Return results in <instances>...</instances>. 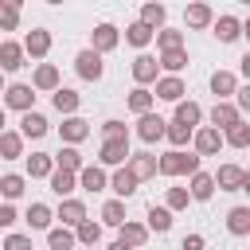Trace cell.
<instances>
[{
	"instance_id": "6da1fadb",
	"label": "cell",
	"mask_w": 250,
	"mask_h": 250,
	"mask_svg": "<svg viewBox=\"0 0 250 250\" xmlns=\"http://www.w3.org/2000/svg\"><path fill=\"white\" fill-rule=\"evenodd\" d=\"M156 172L160 176H195L199 172V156L184 152V148H172V152L156 156Z\"/></svg>"
},
{
	"instance_id": "7a4b0ae2",
	"label": "cell",
	"mask_w": 250,
	"mask_h": 250,
	"mask_svg": "<svg viewBox=\"0 0 250 250\" xmlns=\"http://www.w3.org/2000/svg\"><path fill=\"white\" fill-rule=\"evenodd\" d=\"M211 180H215V188H219V191H246V188H250V172H246V168H238V164H223Z\"/></svg>"
},
{
	"instance_id": "3957f363",
	"label": "cell",
	"mask_w": 250,
	"mask_h": 250,
	"mask_svg": "<svg viewBox=\"0 0 250 250\" xmlns=\"http://www.w3.org/2000/svg\"><path fill=\"white\" fill-rule=\"evenodd\" d=\"M4 105L16 109V113H31L35 109V90L27 82H12V86H4Z\"/></svg>"
},
{
	"instance_id": "277c9868",
	"label": "cell",
	"mask_w": 250,
	"mask_h": 250,
	"mask_svg": "<svg viewBox=\"0 0 250 250\" xmlns=\"http://www.w3.org/2000/svg\"><path fill=\"white\" fill-rule=\"evenodd\" d=\"M74 70H78V78H82V82H102L105 62H102V55H94V51L86 47V51H78V55H74Z\"/></svg>"
},
{
	"instance_id": "5b68a950",
	"label": "cell",
	"mask_w": 250,
	"mask_h": 250,
	"mask_svg": "<svg viewBox=\"0 0 250 250\" xmlns=\"http://www.w3.org/2000/svg\"><path fill=\"white\" fill-rule=\"evenodd\" d=\"M117 43H121V31H117L113 23H98V27L90 31V51H94V55H109Z\"/></svg>"
},
{
	"instance_id": "8992f818",
	"label": "cell",
	"mask_w": 250,
	"mask_h": 250,
	"mask_svg": "<svg viewBox=\"0 0 250 250\" xmlns=\"http://www.w3.org/2000/svg\"><path fill=\"white\" fill-rule=\"evenodd\" d=\"M20 47H23V59H47V51H51V31H47V27H31Z\"/></svg>"
},
{
	"instance_id": "52a82bcc",
	"label": "cell",
	"mask_w": 250,
	"mask_h": 250,
	"mask_svg": "<svg viewBox=\"0 0 250 250\" xmlns=\"http://www.w3.org/2000/svg\"><path fill=\"white\" fill-rule=\"evenodd\" d=\"M98 168H121L125 160H129V141H102V148H98Z\"/></svg>"
},
{
	"instance_id": "ba28073f",
	"label": "cell",
	"mask_w": 250,
	"mask_h": 250,
	"mask_svg": "<svg viewBox=\"0 0 250 250\" xmlns=\"http://www.w3.org/2000/svg\"><path fill=\"white\" fill-rule=\"evenodd\" d=\"M59 137H62V141L74 148V145H82V141L90 137V121H86V117H78V113H74V117H62V125H59Z\"/></svg>"
},
{
	"instance_id": "9c48e42d",
	"label": "cell",
	"mask_w": 250,
	"mask_h": 250,
	"mask_svg": "<svg viewBox=\"0 0 250 250\" xmlns=\"http://www.w3.org/2000/svg\"><path fill=\"white\" fill-rule=\"evenodd\" d=\"M191 145H195V156L203 160V156H215L219 148H223V133H215L211 125L207 129H195L191 133Z\"/></svg>"
},
{
	"instance_id": "30bf717a",
	"label": "cell",
	"mask_w": 250,
	"mask_h": 250,
	"mask_svg": "<svg viewBox=\"0 0 250 250\" xmlns=\"http://www.w3.org/2000/svg\"><path fill=\"white\" fill-rule=\"evenodd\" d=\"M242 121V113L234 109V102H215V109H211V129L215 133H227L230 125H238Z\"/></svg>"
},
{
	"instance_id": "8fae6325",
	"label": "cell",
	"mask_w": 250,
	"mask_h": 250,
	"mask_svg": "<svg viewBox=\"0 0 250 250\" xmlns=\"http://www.w3.org/2000/svg\"><path fill=\"white\" fill-rule=\"evenodd\" d=\"M164 117L160 113H145V117H137V137L145 141V145H156L160 137H164Z\"/></svg>"
},
{
	"instance_id": "7c38bea8",
	"label": "cell",
	"mask_w": 250,
	"mask_h": 250,
	"mask_svg": "<svg viewBox=\"0 0 250 250\" xmlns=\"http://www.w3.org/2000/svg\"><path fill=\"white\" fill-rule=\"evenodd\" d=\"M31 90L55 94V90H59V66H55V62H39L35 74H31Z\"/></svg>"
},
{
	"instance_id": "4fadbf2b",
	"label": "cell",
	"mask_w": 250,
	"mask_h": 250,
	"mask_svg": "<svg viewBox=\"0 0 250 250\" xmlns=\"http://www.w3.org/2000/svg\"><path fill=\"white\" fill-rule=\"evenodd\" d=\"M184 94H188V86H184V78H180V74H164V78H156V94H152V98L184 102Z\"/></svg>"
},
{
	"instance_id": "5bb4252c",
	"label": "cell",
	"mask_w": 250,
	"mask_h": 250,
	"mask_svg": "<svg viewBox=\"0 0 250 250\" xmlns=\"http://www.w3.org/2000/svg\"><path fill=\"white\" fill-rule=\"evenodd\" d=\"M55 219H62V227H66V230H74V227H78V223L86 219V203L70 195V199H62V203H59V211H55Z\"/></svg>"
},
{
	"instance_id": "9a60e30c",
	"label": "cell",
	"mask_w": 250,
	"mask_h": 250,
	"mask_svg": "<svg viewBox=\"0 0 250 250\" xmlns=\"http://www.w3.org/2000/svg\"><path fill=\"white\" fill-rule=\"evenodd\" d=\"M117 242H125L129 250H141V246L148 242V230H145V223H133V219H125V223L117 227Z\"/></svg>"
},
{
	"instance_id": "2e32d148",
	"label": "cell",
	"mask_w": 250,
	"mask_h": 250,
	"mask_svg": "<svg viewBox=\"0 0 250 250\" xmlns=\"http://www.w3.org/2000/svg\"><path fill=\"white\" fill-rule=\"evenodd\" d=\"M125 168H129V172H133V180L141 184V180H148V176H156V156H152V152H137V156L129 152V160H125Z\"/></svg>"
},
{
	"instance_id": "e0dca14e",
	"label": "cell",
	"mask_w": 250,
	"mask_h": 250,
	"mask_svg": "<svg viewBox=\"0 0 250 250\" xmlns=\"http://www.w3.org/2000/svg\"><path fill=\"white\" fill-rule=\"evenodd\" d=\"M74 180H78V188H82V191H105V184H109L105 168H98V164H86Z\"/></svg>"
},
{
	"instance_id": "ac0fdd59",
	"label": "cell",
	"mask_w": 250,
	"mask_h": 250,
	"mask_svg": "<svg viewBox=\"0 0 250 250\" xmlns=\"http://www.w3.org/2000/svg\"><path fill=\"white\" fill-rule=\"evenodd\" d=\"M156 70H160V66H156L152 55H137V59H133V82H137V86L148 90V82H156Z\"/></svg>"
},
{
	"instance_id": "d6986e66",
	"label": "cell",
	"mask_w": 250,
	"mask_h": 250,
	"mask_svg": "<svg viewBox=\"0 0 250 250\" xmlns=\"http://www.w3.org/2000/svg\"><path fill=\"white\" fill-rule=\"evenodd\" d=\"M51 102H55V109H59L62 117H74V113H78V105H82L78 90H70V86H59V90L51 94Z\"/></svg>"
},
{
	"instance_id": "ffe728a7",
	"label": "cell",
	"mask_w": 250,
	"mask_h": 250,
	"mask_svg": "<svg viewBox=\"0 0 250 250\" xmlns=\"http://www.w3.org/2000/svg\"><path fill=\"white\" fill-rule=\"evenodd\" d=\"M47 129H51V125H47V117L31 109V113H23V117H20V129H16V133H20L23 141H27V137H31V141H39V137H43Z\"/></svg>"
},
{
	"instance_id": "44dd1931",
	"label": "cell",
	"mask_w": 250,
	"mask_h": 250,
	"mask_svg": "<svg viewBox=\"0 0 250 250\" xmlns=\"http://www.w3.org/2000/svg\"><path fill=\"white\" fill-rule=\"evenodd\" d=\"M105 188H109V191H113L117 199H129V195L137 191V180H133V172H129V168L121 164V168H117V172L109 176V184H105Z\"/></svg>"
},
{
	"instance_id": "7402d4cb",
	"label": "cell",
	"mask_w": 250,
	"mask_h": 250,
	"mask_svg": "<svg viewBox=\"0 0 250 250\" xmlns=\"http://www.w3.org/2000/svg\"><path fill=\"white\" fill-rule=\"evenodd\" d=\"M20 66H23V47H20L16 39H4V43H0V74L20 70Z\"/></svg>"
},
{
	"instance_id": "603a6c76",
	"label": "cell",
	"mask_w": 250,
	"mask_h": 250,
	"mask_svg": "<svg viewBox=\"0 0 250 250\" xmlns=\"http://www.w3.org/2000/svg\"><path fill=\"white\" fill-rule=\"evenodd\" d=\"M234 90H238V78H234L230 70H215V74H211V94H215L219 102H230Z\"/></svg>"
},
{
	"instance_id": "cb8c5ba5",
	"label": "cell",
	"mask_w": 250,
	"mask_h": 250,
	"mask_svg": "<svg viewBox=\"0 0 250 250\" xmlns=\"http://www.w3.org/2000/svg\"><path fill=\"white\" fill-rule=\"evenodd\" d=\"M51 160H55V168H62V172H74V176H78V172L86 168L82 152H78V148H70V145H62V148H59V152H55Z\"/></svg>"
},
{
	"instance_id": "d4e9b609",
	"label": "cell",
	"mask_w": 250,
	"mask_h": 250,
	"mask_svg": "<svg viewBox=\"0 0 250 250\" xmlns=\"http://www.w3.org/2000/svg\"><path fill=\"white\" fill-rule=\"evenodd\" d=\"M47 180H51V191H55L59 199H70V195H74V188H78L74 172H62V168H55V172H51Z\"/></svg>"
},
{
	"instance_id": "484cf974",
	"label": "cell",
	"mask_w": 250,
	"mask_h": 250,
	"mask_svg": "<svg viewBox=\"0 0 250 250\" xmlns=\"http://www.w3.org/2000/svg\"><path fill=\"white\" fill-rule=\"evenodd\" d=\"M227 230L234 238H246L250 234V207H230L227 211Z\"/></svg>"
},
{
	"instance_id": "4316f807",
	"label": "cell",
	"mask_w": 250,
	"mask_h": 250,
	"mask_svg": "<svg viewBox=\"0 0 250 250\" xmlns=\"http://www.w3.org/2000/svg\"><path fill=\"white\" fill-rule=\"evenodd\" d=\"M184 20H188V27H211L215 23V12H211V4H188L184 8Z\"/></svg>"
},
{
	"instance_id": "83f0119b",
	"label": "cell",
	"mask_w": 250,
	"mask_h": 250,
	"mask_svg": "<svg viewBox=\"0 0 250 250\" xmlns=\"http://www.w3.org/2000/svg\"><path fill=\"white\" fill-rule=\"evenodd\" d=\"M172 121L195 129V125L203 121V105H199V102H176V117H172Z\"/></svg>"
},
{
	"instance_id": "f1b7e54d",
	"label": "cell",
	"mask_w": 250,
	"mask_h": 250,
	"mask_svg": "<svg viewBox=\"0 0 250 250\" xmlns=\"http://www.w3.org/2000/svg\"><path fill=\"white\" fill-rule=\"evenodd\" d=\"M51 172H55L51 152H31V156H27V176H31V180H47Z\"/></svg>"
},
{
	"instance_id": "f546056e",
	"label": "cell",
	"mask_w": 250,
	"mask_h": 250,
	"mask_svg": "<svg viewBox=\"0 0 250 250\" xmlns=\"http://www.w3.org/2000/svg\"><path fill=\"white\" fill-rule=\"evenodd\" d=\"M188 195H191V199H199V203H207V199L215 195V180H211V172H195V176H191Z\"/></svg>"
},
{
	"instance_id": "4dcf8cb0",
	"label": "cell",
	"mask_w": 250,
	"mask_h": 250,
	"mask_svg": "<svg viewBox=\"0 0 250 250\" xmlns=\"http://www.w3.org/2000/svg\"><path fill=\"white\" fill-rule=\"evenodd\" d=\"M23 219H27V227H31V230H51V219H55V211H51L47 203H31Z\"/></svg>"
},
{
	"instance_id": "1f68e13d",
	"label": "cell",
	"mask_w": 250,
	"mask_h": 250,
	"mask_svg": "<svg viewBox=\"0 0 250 250\" xmlns=\"http://www.w3.org/2000/svg\"><path fill=\"white\" fill-rule=\"evenodd\" d=\"M74 242H82L86 250H90V246H98V242H102V223H94V219H82V223L74 227Z\"/></svg>"
},
{
	"instance_id": "d6a6232c",
	"label": "cell",
	"mask_w": 250,
	"mask_h": 250,
	"mask_svg": "<svg viewBox=\"0 0 250 250\" xmlns=\"http://www.w3.org/2000/svg\"><path fill=\"white\" fill-rule=\"evenodd\" d=\"M16 156H23V137L16 129H4L0 133V160H16Z\"/></svg>"
},
{
	"instance_id": "836d02e7",
	"label": "cell",
	"mask_w": 250,
	"mask_h": 250,
	"mask_svg": "<svg viewBox=\"0 0 250 250\" xmlns=\"http://www.w3.org/2000/svg\"><path fill=\"white\" fill-rule=\"evenodd\" d=\"M152 90H145V86H133L129 90V109L137 113V117H145V113H152Z\"/></svg>"
},
{
	"instance_id": "e575fe53",
	"label": "cell",
	"mask_w": 250,
	"mask_h": 250,
	"mask_svg": "<svg viewBox=\"0 0 250 250\" xmlns=\"http://www.w3.org/2000/svg\"><path fill=\"white\" fill-rule=\"evenodd\" d=\"M215 35H219V43H234V39L242 35V23H238L234 16H219V20H215Z\"/></svg>"
},
{
	"instance_id": "d590c367",
	"label": "cell",
	"mask_w": 250,
	"mask_h": 250,
	"mask_svg": "<svg viewBox=\"0 0 250 250\" xmlns=\"http://www.w3.org/2000/svg\"><path fill=\"white\" fill-rule=\"evenodd\" d=\"M164 20H168V8H164V4H145V8H141V23H145V27L160 31Z\"/></svg>"
},
{
	"instance_id": "8d00e7d4",
	"label": "cell",
	"mask_w": 250,
	"mask_h": 250,
	"mask_svg": "<svg viewBox=\"0 0 250 250\" xmlns=\"http://www.w3.org/2000/svg\"><path fill=\"white\" fill-rule=\"evenodd\" d=\"M152 35H156V31H152V27H145L141 20H133V23L125 27V43H133V47H148V43H152Z\"/></svg>"
},
{
	"instance_id": "74e56055",
	"label": "cell",
	"mask_w": 250,
	"mask_h": 250,
	"mask_svg": "<svg viewBox=\"0 0 250 250\" xmlns=\"http://www.w3.org/2000/svg\"><path fill=\"white\" fill-rule=\"evenodd\" d=\"M156 66H164L168 74H180V70L188 66V51H184V47H180V51H160Z\"/></svg>"
},
{
	"instance_id": "f35d334b",
	"label": "cell",
	"mask_w": 250,
	"mask_h": 250,
	"mask_svg": "<svg viewBox=\"0 0 250 250\" xmlns=\"http://www.w3.org/2000/svg\"><path fill=\"white\" fill-rule=\"evenodd\" d=\"M23 176H16V172H8V176H0V195H4V203H12V199H20L23 195Z\"/></svg>"
},
{
	"instance_id": "ab89813d",
	"label": "cell",
	"mask_w": 250,
	"mask_h": 250,
	"mask_svg": "<svg viewBox=\"0 0 250 250\" xmlns=\"http://www.w3.org/2000/svg\"><path fill=\"white\" fill-rule=\"evenodd\" d=\"M152 39H156L160 51H180V47H184V31H176V27H160Z\"/></svg>"
},
{
	"instance_id": "60d3db41",
	"label": "cell",
	"mask_w": 250,
	"mask_h": 250,
	"mask_svg": "<svg viewBox=\"0 0 250 250\" xmlns=\"http://www.w3.org/2000/svg\"><path fill=\"white\" fill-rule=\"evenodd\" d=\"M223 145H230V148H246V145H250V125H246V121L230 125V129L223 133Z\"/></svg>"
},
{
	"instance_id": "b9f144b4",
	"label": "cell",
	"mask_w": 250,
	"mask_h": 250,
	"mask_svg": "<svg viewBox=\"0 0 250 250\" xmlns=\"http://www.w3.org/2000/svg\"><path fill=\"white\" fill-rule=\"evenodd\" d=\"M102 223L105 227H121L125 223V203L121 199H105L102 203Z\"/></svg>"
},
{
	"instance_id": "7bdbcfd3",
	"label": "cell",
	"mask_w": 250,
	"mask_h": 250,
	"mask_svg": "<svg viewBox=\"0 0 250 250\" xmlns=\"http://www.w3.org/2000/svg\"><path fill=\"white\" fill-rule=\"evenodd\" d=\"M145 230L168 234V230H172V211H164V207H148V227H145Z\"/></svg>"
},
{
	"instance_id": "ee69618b",
	"label": "cell",
	"mask_w": 250,
	"mask_h": 250,
	"mask_svg": "<svg viewBox=\"0 0 250 250\" xmlns=\"http://www.w3.org/2000/svg\"><path fill=\"white\" fill-rule=\"evenodd\" d=\"M47 246H51V250H74V230L51 227V230H47Z\"/></svg>"
},
{
	"instance_id": "f6af8a7d",
	"label": "cell",
	"mask_w": 250,
	"mask_h": 250,
	"mask_svg": "<svg viewBox=\"0 0 250 250\" xmlns=\"http://www.w3.org/2000/svg\"><path fill=\"white\" fill-rule=\"evenodd\" d=\"M191 133H195V129L180 125V121H168V125H164V137H168V145H176V148H184V145L191 141Z\"/></svg>"
},
{
	"instance_id": "bcb514c9",
	"label": "cell",
	"mask_w": 250,
	"mask_h": 250,
	"mask_svg": "<svg viewBox=\"0 0 250 250\" xmlns=\"http://www.w3.org/2000/svg\"><path fill=\"white\" fill-rule=\"evenodd\" d=\"M16 23H20V4L0 0V31H16Z\"/></svg>"
},
{
	"instance_id": "7dc6e473",
	"label": "cell",
	"mask_w": 250,
	"mask_h": 250,
	"mask_svg": "<svg viewBox=\"0 0 250 250\" xmlns=\"http://www.w3.org/2000/svg\"><path fill=\"white\" fill-rule=\"evenodd\" d=\"M188 203H191L188 188H168V191H164V211H184Z\"/></svg>"
},
{
	"instance_id": "c3c4849f",
	"label": "cell",
	"mask_w": 250,
	"mask_h": 250,
	"mask_svg": "<svg viewBox=\"0 0 250 250\" xmlns=\"http://www.w3.org/2000/svg\"><path fill=\"white\" fill-rule=\"evenodd\" d=\"M102 141H129V129H125V121H117V117L102 121Z\"/></svg>"
},
{
	"instance_id": "681fc988",
	"label": "cell",
	"mask_w": 250,
	"mask_h": 250,
	"mask_svg": "<svg viewBox=\"0 0 250 250\" xmlns=\"http://www.w3.org/2000/svg\"><path fill=\"white\" fill-rule=\"evenodd\" d=\"M0 250H35V246H31V234H8Z\"/></svg>"
},
{
	"instance_id": "f907efd6",
	"label": "cell",
	"mask_w": 250,
	"mask_h": 250,
	"mask_svg": "<svg viewBox=\"0 0 250 250\" xmlns=\"http://www.w3.org/2000/svg\"><path fill=\"white\" fill-rule=\"evenodd\" d=\"M16 219H20V215H16V207H12V203H0V227L8 230V227H16Z\"/></svg>"
},
{
	"instance_id": "816d5d0a",
	"label": "cell",
	"mask_w": 250,
	"mask_h": 250,
	"mask_svg": "<svg viewBox=\"0 0 250 250\" xmlns=\"http://www.w3.org/2000/svg\"><path fill=\"white\" fill-rule=\"evenodd\" d=\"M203 246H207L203 234H184V242H180V250H203Z\"/></svg>"
},
{
	"instance_id": "f5cc1de1",
	"label": "cell",
	"mask_w": 250,
	"mask_h": 250,
	"mask_svg": "<svg viewBox=\"0 0 250 250\" xmlns=\"http://www.w3.org/2000/svg\"><path fill=\"white\" fill-rule=\"evenodd\" d=\"M234 98H238V105H234L238 113H242V109H250V86H238V90H234Z\"/></svg>"
},
{
	"instance_id": "db71d44e",
	"label": "cell",
	"mask_w": 250,
	"mask_h": 250,
	"mask_svg": "<svg viewBox=\"0 0 250 250\" xmlns=\"http://www.w3.org/2000/svg\"><path fill=\"white\" fill-rule=\"evenodd\" d=\"M109 250H129V246H125V242H113V246H109Z\"/></svg>"
},
{
	"instance_id": "11a10c76",
	"label": "cell",
	"mask_w": 250,
	"mask_h": 250,
	"mask_svg": "<svg viewBox=\"0 0 250 250\" xmlns=\"http://www.w3.org/2000/svg\"><path fill=\"white\" fill-rule=\"evenodd\" d=\"M0 133H4V109H0Z\"/></svg>"
},
{
	"instance_id": "9f6ffc18",
	"label": "cell",
	"mask_w": 250,
	"mask_h": 250,
	"mask_svg": "<svg viewBox=\"0 0 250 250\" xmlns=\"http://www.w3.org/2000/svg\"><path fill=\"white\" fill-rule=\"evenodd\" d=\"M0 94H4V74H0Z\"/></svg>"
},
{
	"instance_id": "6f0895ef",
	"label": "cell",
	"mask_w": 250,
	"mask_h": 250,
	"mask_svg": "<svg viewBox=\"0 0 250 250\" xmlns=\"http://www.w3.org/2000/svg\"><path fill=\"white\" fill-rule=\"evenodd\" d=\"M90 250H98V246H90Z\"/></svg>"
}]
</instances>
